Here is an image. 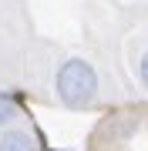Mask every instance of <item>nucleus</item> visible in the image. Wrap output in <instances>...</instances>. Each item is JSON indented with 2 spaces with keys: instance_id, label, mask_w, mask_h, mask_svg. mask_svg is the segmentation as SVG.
I'll return each mask as SVG.
<instances>
[{
  "instance_id": "f03ea898",
  "label": "nucleus",
  "mask_w": 148,
  "mask_h": 151,
  "mask_svg": "<svg viewBox=\"0 0 148 151\" xmlns=\"http://www.w3.org/2000/svg\"><path fill=\"white\" fill-rule=\"evenodd\" d=\"M0 151H37V141L27 128H4L0 131Z\"/></svg>"
},
{
  "instance_id": "7ed1b4c3",
  "label": "nucleus",
  "mask_w": 148,
  "mask_h": 151,
  "mask_svg": "<svg viewBox=\"0 0 148 151\" xmlns=\"http://www.w3.org/2000/svg\"><path fill=\"white\" fill-rule=\"evenodd\" d=\"M17 118H20V97L10 94V91H0V131L14 128Z\"/></svg>"
},
{
  "instance_id": "f257e3e1",
  "label": "nucleus",
  "mask_w": 148,
  "mask_h": 151,
  "mask_svg": "<svg viewBox=\"0 0 148 151\" xmlns=\"http://www.w3.org/2000/svg\"><path fill=\"white\" fill-rule=\"evenodd\" d=\"M54 94L64 108H91L101 94L98 67L84 57H64L54 67Z\"/></svg>"
},
{
  "instance_id": "20e7f679",
  "label": "nucleus",
  "mask_w": 148,
  "mask_h": 151,
  "mask_svg": "<svg viewBox=\"0 0 148 151\" xmlns=\"http://www.w3.org/2000/svg\"><path fill=\"white\" fill-rule=\"evenodd\" d=\"M138 84L148 91V50H142V57H138Z\"/></svg>"
}]
</instances>
